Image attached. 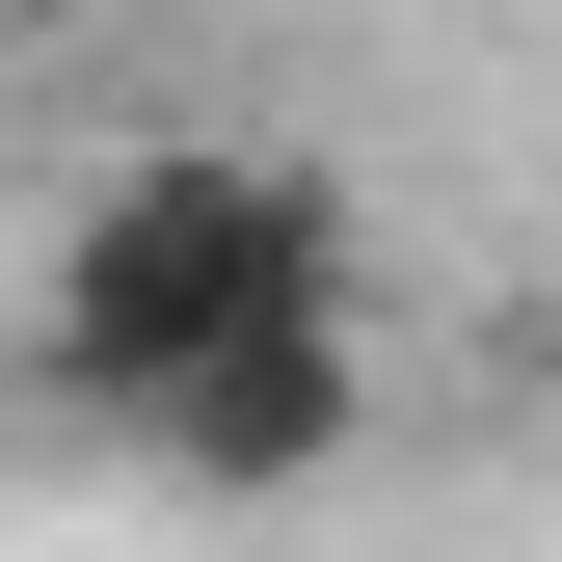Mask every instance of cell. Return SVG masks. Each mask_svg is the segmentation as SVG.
Masks as SVG:
<instances>
[{"instance_id":"obj_1","label":"cell","mask_w":562,"mask_h":562,"mask_svg":"<svg viewBox=\"0 0 562 562\" xmlns=\"http://www.w3.org/2000/svg\"><path fill=\"white\" fill-rule=\"evenodd\" d=\"M27 375L108 402L161 482H322L375 429V268L295 134H108L27 241Z\"/></svg>"},{"instance_id":"obj_2","label":"cell","mask_w":562,"mask_h":562,"mask_svg":"<svg viewBox=\"0 0 562 562\" xmlns=\"http://www.w3.org/2000/svg\"><path fill=\"white\" fill-rule=\"evenodd\" d=\"M54 27H134V0H0V54H54Z\"/></svg>"}]
</instances>
